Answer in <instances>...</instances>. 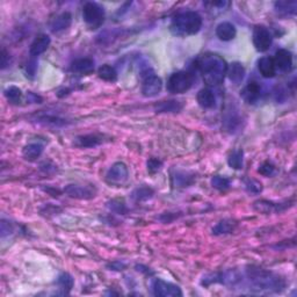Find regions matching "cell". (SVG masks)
Wrapping results in <instances>:
<instances>
[{
    "label": "cell",
    "mask_w": 297,
    "mask_h": 297,
    "mask_svg": "<svg viewBox=\"0 0 297 297\" xmlns=\"http://www.w3.org/2000/svg\"><path fill=\"white\" fill-rule=\"evenodd\" d=\"M246 276L257 291H281L285 287V282L280 275L268 270L251 266L246 269Z\"/></svg>",
    "instance_id": "obj_1"
},
{
    "label": "cell",
    "mask_w": 297,
    "mask_h": 297,
    "mask_svg": "<svg viewBox=\"0 0 297 297\" xmlns=\"http://www.w3.org/2000/svg\"><path fill=\"white\" fill-rule=\"evenodd\" d=\"M199 70L207 85L217 86L227 76L228 64L219 55H206L199 62Z\"/></svg>",
    "instance_id": "obj_2"
},
{
    "label": "cell",
    "mask_w": 297,
    "mask_h": 297,
    "mask_svg": "<svg viewBox=\"0 0 297 297\" xmlns=\"http://www.w3.org/2000/svg\"><path fill=\"white\" fill-rule=\"evenodd\" d=\"M202 27V18L197 12L186 11L178 13L173 18L171 29L176 35H195L200 32Z\"/></svg>",
    "instance_id": "obj_3"
},
{
    "label": "cell",
    "mask_w": 297,
    "mask_h": 297,
    "mask_svg": "<svg viewBox=\"0 0 297 297\" xmlns=\"http://www.w3.org/2000/svg\"><path fill=\"white\" fill-rule=\"evenodd\" d=\"M194 84V76L187 71H178L170 77L167 89L173 94H182L189 91Z\"/></svg>",
    "instance_id": "obj_4"
},
{
    "label": "cell",
    "mask_w": 297,
    "mask_h": 297,
    "mask_svg": "<svg viewBox=\"0 0 297 297\" xmlns=\"http://www.w3.org/2000/svg\"><path fill=\"white\" fill-rule=\"evenodd\" d=\"M82 19L89 28H99L105 21V10L99 4L88 2L82 6Z\"/></svg>",
    "instance_id": "obj_5"
},
{
    "label": "cell",
    "mask_w": 297,
    "mask_h": 297,
    "mask_svg": "<svg viewBox=\"0 0 297 297\" xmlns=\"http://www.w3.org/2000/svg\"><path fill=\"white\" fill-rule=\"evenodd\" d=\"M252 40H253L254 48L259 52H266L267 50H269V48L273 43L272 34H270L269 29L265 27V26H255L253 29Z\"/></svg>",
    "instance_id": "obj_6"
},
{
    "label": "cell",
    "mask_w": 297,
    "mask_h": 297,
    "mask_svg": "<svg viewBox=\"0 0 297 297\" xmlns=\"http://www.w3.org/2000/svg\"><path fill=\"white\" fill-rule=\"evenodd\" d=\"M152 291L155 296L159 297H178L182 296V291L176 284L160 279H155L152 282Z\"/></svg>",
    "instance_id": "obj_7"
},
{
    "label": "cell",
    "mask_w": 297,
    "mask_h": 297,
    "mask_svg": "<svg viewBox=\"0 0 297 297\" xmlns=\"http://www.w3.org/2000/svg\"><path fill=\"white\" fill-rule=\"evenodd\" d=\"M163 88V81L155 73L145 74L142 82V94L145 97H155Z\"/></svg>",
    "instance_id": "obj_8"
},
{
    "label": "cell",
    "mask_w": 297,
    "mask_h": 297,
    "mask_svg": "<svg viewBox=\"0 0 297 297\" xmlns=\"http://www.w3.org/2000/svg\"><path fill=\"white\" fill-rule=\"evenodd\" d=\"M64 193L67 196L78 200H91L95 196V188L92 186H81V185H67L64 187Z\"/></svg>",
    "instance_id": "obj_9"
},
{
    "label": "cell",
    "mask_w": 297,
    "mask_h": 297,
    "mask_svg": "<svg viewBox=\"0 0 297 297\" xmlns=\"http://www.w3.org/2000/svg\"><path fill=\"white\" fill-rule=\"evenodd\" d=\"M129 171L126 164L115 163L112 165V167L108 170L106 174V180L110 183H123L128 180Z\"/></svg>",
    "instance_id": "obj_10"
},
{
    "label": "cell",
    "mask_w": 297,
    "mask_h": 297,
    "mask_svg": "<svg viewBox=\"0 0 297 297\" xmlns=\"http://www.w3.org/2000/svg\"><path fill=\"white\" fill-rule=\"evenodd\" d=\"M106 135L103 134H87V135H81V136L76 137L74 140V145L78 148H95L97 145L104 144L106 142Z\"/></svg>",
    "instance_id": "obj_11"
},
{
    "label": "cell",
    "mask_w": 297,
    "mask_h": 297,
    "mask_svg": "<svg viewBox=\"0 0 297 297\" xmlns=\"http://www.w3.org/2000/svg\"><path fill=\"white\" fill-rule=\"evenodd\" d=\"M273 59L276 69L282 72H290L292 69V55L290 51L287 49H279Z\"/></svg>",
    "instance_id": "obj_12"
},
{
    "label": "cell",
    "mask_w": 297,
    "mask_h": 297,
    "mask_svg": "<svg viewBox=\"0 0 297 297\" xmlns=\"http://www.w3.org/2000/svg\"><path fill=\"white\" fill-rule=\"evenodd\" d=\"M289 206L285 204H275L273 201L268 200H259L253 204V209L255 212L261 214H272V213H281L288 208Z\"/></svg>",
    "instance_id": "obj_13"
},
{
    "label": "cell",
    "mask_w": 297,
    "mask_h": 297,
    "mask_svg": "<svg viewBox=\"0 0 297 297\" xmlns=\"http://www.w3.org/2000/svg\"><path fill=\"white\" fill-rule=\"evenodd\" d=\"M51 43L50 37L46 34H41L36 37L35 40L33 41V43L31 44V48H29V54H31L32 57L36 58L39 57L40 55H42L43 52L47 51V49L49 48Z\"/></svg>",
    "instance_id": "obj_14"
},
{
    "label": "cell",
    "mask_w": 297,
    "mask_h": 297,
    "mask_svg": "<svg viewBox=\"0 0 297 297\" xmlns=\"http://www.w3.org/2000/svg\"><path fill=\"white\" fill-rule=\"evenodd\" d=\"M240 95L247 104H255L261 96V86L257 81H250L245 87L243 88Z\"/></svg>",
    "instance_id": "obj_15"
},
{
    "label": "cell",
    "mask_w": 297,
    "mask_h": 297,
    "mask_svg": "<svg viewBox=\"0 0 297 297\" xmlns=\"http://www.w3.org/2000/svg\"><path fill=\"white\" fill-rule=\"evenodd\" d=\"M70 70L73 73L78 74H89L94 71V61L91 58H79L76 59L72 64H71Z\"/></svg>",
    "instance_id": "obj_16"
},
{
    "label": "cell",
    "mask_w": 297,
    "mask_h": 297,
    "mask_svg": "<svg viewBox=\"0 0 297 297\" xmlns=\"http://www.w3.org/2000/svg\"><path fill=\"white\" fill-rule=\"evenodd\" d=\"M216 35L221 41L228 42V41L235 39L237 35V29L235 27V25H232L231 22H221L216 27Z\"/></svg>",
    "instance_id": "obj_17"
},
{
    "label": "cell",
    "mask_w": 297,
    "mask_h": 297,
    "mask_svg": "<svg viewBox=\"0 0 297 297\" xmlns=\"http://www.w3.org/2000/svg\"><path fill=\"white\" fill-rule=\"evenodd\" d=\"M258 70L264 78H273L276 74V67L274 64V59L269 56L261 57L258 61Z\"/></svg>",
    "instance_id": "obj_18"
},
{
    "label": "cell",
    "mask_w": 297,
    "mask_h": 297,
    "mask_svg": "<svg viewBox=\"0 0 297 297\" xmlns=\"http://www.w3.org/2000/svg\"><path fill=\"white\" fill-rule=\"evenodd\" d=\"M199 105L205 110H212L216 105V96L210 88H202L196 95Z\"/></svg>",
    "instance_id": "obj_19"
},
{
    "label": "cell",
    "mask_w": 297,
    "mask_h": 297,
    "mask_svg": "<svg viewBox=\"0 0 297 297\" xmlns=\"http://www.w3.org/2000/svg\"><path fill=\"white\" fill-rule=\"evenodd\" d=\"M183 108V103L178 100H167V101H160L155 105V112L158 114H163V113H179Z\"/></svg>",
    "instance_id": "obj_20"
},
{
    "label": "cell",
    "mask_w": 297,
    "mask_h": 297,
    "mask_svg": "<svg viewBox=\"0 0 297 297\" xmlns=\"http://www.w3.org/2000/svg\"><path fill=\"white\" fill-rule=\"evenodd\" d=\"M227 74L234 84L238 85L244 80V77H245V67L243 66L242 63L234 62L228 66Z\"/></svg>",
    "instance_id": "obj_21"
},
{
    "label": "cell",
    "mask_w": 297,
    "mask_h": 297,
    "mask_svg": "<svg viewBox=\"0 0 297 297\" xmlns=\"http://www.w3.org/2000/svg\"><path fill=\"white\" fill-rule=\"evenodd\" d=\"M274 10L279 16H295L297 10V2L296 0H280L274 4Z\"/></svg>",
    "instance_id": "obj_22"
},
{
    "label": "cell",
    "mask_w": 297,
    "mask_h": 297,
    "mask_svg": "<svg viewBox=\"0 0 297 297\" xmlns=\"http://www.w3.org/2000/svg\"><path fill=\"white\" fill-rule=\"evenodd\" d=\"M71 22H72V16L69 12H64L59 14L58 17L54 19L51 24V32L52 33H59L62 31H65L71 26Z\"/></svg>",
    "instance_id": "obj_23"
},
{
    "label": "cell",
    "mask_w": 297,
    "mask_h": 297,
    "mask_svg": "<svg viewBox=\"0 0 297 297\" xmlns=\"http://www.w3.org/2000/svg\"><path fill=\"white\" fill-rule=\"evenodd\" d=\"M153 195H155V190H153L151 187L141 186V187L135 188L133 193L130 194V197L131 200L135 202H143V201H148L150 199H152Z\"/></svg>",
    "instance_id": "obj_24"
},
{
    "label": "cell",
    "mask_w": 297,
    "mask_h": 297,
    "mask_svg": "<svg viewBox=\"0 0 297 297\" xmlns=\"http://www.w3.org/2000/svg\"><path fill=\"white\" fill-rule=\"evenodd\" d=\"M43 152V145L39 143H32V144L26 145L22 150V156L26 160L35 161L37 158H40Z\"/></svg>",
    "instance_id": "obj_25"
},
{
    "label": "cell",
    "mask_w": 297,
    "mask_h": 297,
    "mask_svg": "<svg viewBox=\"0 0 297 297\" xmlns=\"http://www.w3.org/2000/svg\"><path fill=\"white\" fill-rule=\"evenodd\" d=\"M237 223L234 220H223L217 223L215 227L213 228V235L215 236H222V235H228L231 234L235 230Z\"/></svg>",
    "instance_id": "obj_26"
},
{
    "label": "cell",
    "mask_w": 297,
    "mask_h": 297,
    "mask_svg": "<svg viewBox=\"0 0 297 297\" xmlns=\"http://www.w3.org/2000/svg\"><path fill=\"white\" fill-rule=\"evenodd\" d=\"M97 74H99V78L103 79L105 81L114 82L118 79V72L114 67L108 65V64H105V65L100 66L99 70H97Z\"/></svg>",
    "instance_id": "obj_27"
},
{
    "label": "cell",
    "mask_w": 297,
    "mask_h": 297,
    "mask_svg": "<svg viewBox=\"0 0 297 297\" xmlns=\"http://www.w3.org/2000/svg\"><path fill=\"white\" fill-rule=\"evenodd\" d=\"M57 284H58L59 289H62L63 290V294L66 295V294H69L71 289L73 288L74 280L69 273H62V274H59V276L57 279Z\"/></svg>",
    "instance_id": "obj_28"
},
{
    "label": "cell",
    "mask_w": 297,
    "mask_h": 297,
    "mask_svg": "<svg viewBox=\"0 0 297 297\" xmlns=\"http://www.w3.org/2000/svg\"><path fill=\"white\" fill-rule=\"evenodd\" d=\"M36 121L41 123V125L44 126H54V127H63L66 126L67 122L66 120L58 118V116H54V115H42L39 116L36 119Z\"/></svg>",
    "instance_id": "obj_29"
},
{
    "label": "cell",
    "mask_w": 297,
    "mask_h": 297,
    "mask_svg": "<svg viewBox=\"0 0 297 297\" xmlns=\"http://www.w3.org/2000/svg\"><path fill=\"white\" fill-rule=\"evenodd\" d=\"M229 166L234 170H242L244 164V152L243 150H235L228 158Z\"/></svg>",
    "instance_id": "obj_30"
},
{
    "label": "cell",
    "mask_w": 297,
    "mask_h": 297,
    "mask_svg": "<svg viewBox=\"0 0 297 297\" xmlns=\"http://www.w3.org/2000/svg\"><path fill=\"white\" fill-rule=\"evenodd\" d=\"M107 208L111 210L112 213L118 214V215H126L129 212L125 201L120 200V199H113V200L107 202Z\"/></svg>",
    "instance_id": "obj_31"
},
{
    "label": "cell",
    "mask_w": 297,
    "mask_h": 297,
    "mask_svg": "<svg viewBox=\"0 0 297 297\" xmlns=\"http://www.w3.org/2000/svg\"><path fill=\"white\" fill-rule=\"evenodd\" d=\"M173 181L175 187H187L193 183L194 178L193 175H189L186 172H176L173 176Z\"/></svg>",
    "instance_id": "obj_32"
},
{
    "label": "cell",
    "mask_w": 297,
    "mask_h": 297,
    "mask_svg": "<svg viewBox=\"0 0 297 297\" xmlns=\"http://www.w3.org/2000/svg\"><path fill=\"white\" fill-rule=\"evenodd\" d=\"M4 94H5L6 99L9 100L11 104L17 105L21 101L22 91L19 87H17V86H10V87H7Z\"/></svg>",
    "instance_id": "obj_33"
},
{
    "label": "cell",
    "mask_w": 297,
    "mask_h": 297,
    "mask_svg": "<svg viewBox=\"0 0 297 297\" xmlns=\"http://www.w3.org/2000/svg\"><path fill=\"white\" fill-rule=\"evenodd\" d=\"M212 186L215 188V189L227 190L229 189V187H230V180L228 178H224V176L215 175L212 178Z\"/></svg>",
    "instance_id": "obj_34"
},
{
    "label": "cell",
    "mask_w": 297,
    "mask_h": 297,
    "mask_svg": "<svg viewBox=\"0 0 297 297\" xmlns=\"http://www.w3.org/2000/svg\"><path fill=\"white\" fill-rule=\"evenodd\" d=\"M258 172L264 176H272L275 173V165L270 161H264L260 166H259Z\"/></svg>",
    "instance_id": "obj_35"
},
{
    "label": "cell",
    "mask_w": 297,
    "mask_h": 297,
    "mask_svg": "<svg viewBox=\"0 0 297 297\" xmlns=\"http://www.w3.org/2000/svg\"><path fill=\"white\" fill-rule=\"evenodd\" d=\"M246 189L249 190L250 193L259 194L262 191V185H261V182L258 181V180L249 179L246 181Z\"/></svg>",
    "instance_id": "obj_36"
},
{
    "label": "cell",
    "mask_w": 297,
    "mask_h": 297,
    "mask_svg": "<svg viewBox=\"0 0 297 297\" xmlns=\"http://www.w3.org/2000/svg\"><path fill=\"white\" fill-rule=\"evenodd\" d=\"M146 166H148V171L151 174H155L158 171L160 170L161 166H163V161L157 159V158H150L146 163Z\"/></svg>",
    "instance_id": "obj_37"
},
{
    "label": "cell",
    "mask_w": 297,
    "mask_h": 297,
    "mask_svg": "<svg viewBox=\"0 0 297 297\" xmlns=\"http://www.w3.org/2000/svg\"><path fill=\"white\" fill-rule=\"evenodd\" d=\"M36 70H37V61H36V58L32 57L31 61L26 64V74H27V77L33 78L34 76H35Z\"/></svg>",
    "instance_id": "obj_38"
},
{
    "label": "cell",
    "mask_w": 297,
    "mask_h": 297,
    "mask_svg": "<svg viewBox=\"0 0 297 297\" xmlns=\"http://www.w3.org/2000/svg\"><path fill=\"white\" fill-rule=\"evenodd\" d=\"M14 231V228H13V224L11 223L10 221H5L3 220L2 221V237H6L12 234Z\"/></svg>",
    "instance_id": "obj_39"
},
{
    "label": "cell",
    "mask_w": 297,
    "mask_h": 297,
    "mask_svg": "<svg viewBox=\"0 0 297 297\" xmlns=\"http://www.w3.org/2000/svg\"><path fill=\"white\" fill-rule=\"evenodd\" d=\"M10 63H11L10 54L7 52L5 48H3V50H2V69L5 70L6 67L10 65Z\"/></svg>",
    "instance_id": "obj_40"
},
{
    "label": "cell",
    "mask_w": 297,
    "mask_h": 297,
    "mask_svg": "<svg viewBox=\"0 0 297 297\" xmlns=\"http://www.w3.org/2000/svg\"><path fill=\"white\" fill-rule=\"evenodd\" d=\"M27 100L28 103H37V104H41V101H42V97L40 95H37V94L33 93V92H28L27 93Z\"/></svg>",
    "instance_id": "obj_41"
},
{
    "label": "cell",
    "mask_w": 297,
    "mask_h": 297,
    "mask_svg": "<svg viewBox=\"0 0 297 297\" xmlns=\"http://www.w3.org/2000/svg\"><path fill=\"white\" fill-rule=\"evenodd\" d=\"M108 268H111V270H123L126 268V265L123 264V262H120V261H114L112 262V264L108 266Z\"/></svg>",
    "instance_id": "obj_42"
}]
</instances>
